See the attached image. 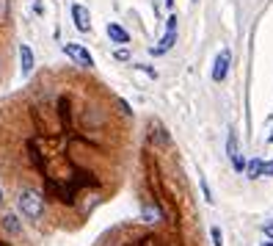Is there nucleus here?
Masks as SVG:
<instances>
[{"label":"nucleus","mask_w":273,"mask_h":246,"mask_svg":"<svg viewBox=\"0 0 273 246\" xmlns=\"http://www.w3.org/2000/svg\"><path fill=\"white\" fill-rule=\"evenodd\" d=\"M11 22V0H0V25Z\"/></svg>","instance_id":"9b49d317"},{"label":"nucleus","mask_w":273,"mask_h":246,"mask_svg":"<svg viewBox=\"0 0 273 246\" xmlns=\"http://www.w3.org/2000/svg\"><path fill=\"white\" fill-rule=\"evenodd\" d=\"M174 42H177V17L171 14V17H168V30H166V36L157 42V47L149 50V53H152V55H163V53H168V50L174 47Z\"/></svg>","instance_id":"39448f33"},{"label":"nucleus","mask_w":273,"mask_h":246,"mask_svg":"<svg viewBox=\"0 0 273 246\" xmlns=\"http://www.w3.org/2000/svg\"><path fill=\"white\" fill-rule=\"evenodd\" d=\"M116 58H119V61H130V50H127V47L116 50Z\"/></svg>","instance_id":"4468645a"},{"label":"nucleus","mask_w":273,"mask_h":246,"mask_svg":"<svg viewBox=\"0 0 273 246\" xmlns=\"http://www.w3.org/2000/svg\"><path fill=\"white\" fill-rule=\"evenodd\" d=\"M262 163L265 161H260V158H254V161L246 166V172H249V177H262Z\"/></svg>","instance_id":"f8f14e48"},{"label":"nucleus","mask_w":273,"mask_h":246,"mask_svg":"<svg viewBox=\"0 0 273 246\" xmlns=\"http://www.w3.org/2000/svg\"><path fill=\"white\" fill-rule=\"evenodd\" d=\"M226 152H229V158H232V163H235V169H238V172H243V169H246V161L240 158V152H238V138H235V133H229V141H226Z\"/></svg>","instance_id":"6e6552de"},{"label":"nucleus","mask_w":273,"mask_h":246,"mask_svg":"<svg viewBox=\"0 0 273 246\" xmlns=\"http://www.w3.org/2000/svg\"><path fill=\"white\" fill-rule=\"evenodd\" d=\"M210 235H213V246H224V235H221V230H218V227L210 230Z\"/></svg>","instance_id":"ddd939ff"},{"label":"nucleus","mask_w":273,"mask_h":246,"mask_svg":"<svg viewBox=\"0 0 273 246\" xmlns=\"http://www.w3.org/2000/svg\"><path fill=\"white\" fill-rule=\"evenodd\" d=\"M97 246H185L177 238L168 235H157L149 230H136V227H125V230H113Z\"/></svg>","instance_id":"7ed1b4c3"},{"label":"nucleus","mask_w":273,"mask_h":246,"mask_svg":"<svg viewBox=\"0 0 273 246\" xmlns=\"http://www.w3.org/2000/svg\"><path fill=\"white\" fill-rule=\"evenodd\" d=\"M262 246H273V238H268V241H265V244H262Z\"/></svg>","instance_id":"f3484780"},{"label":"nucleus","mask_w":273,"mask_h":246,"mask_svg":"<svg viewBox=\"0 0 273 246\" xmlns=\"http://www.w3.org/2000/svg\"><path fill=\"white\" fill-rule=\"evenodd\" d=\"M262 233H265V235H268V238H273V222H268V224H265V227H262Z\"/></svg>","instance_id":"dca6fc26"},{"label":"nucleus","mask_w":273,"mask_h":246,"mask_svg":"<svg viewBox=\"0 0 273 246\" xmlns=\"http://www.w3.org/2000/svg\"><path fill=\"white\" fill-rule=\"evenodd\" d=\"M72 19H75V28L77 30H91V14H89V8L86 6H80V3H75L72 6Z\"/></svg>","instance_id":"0eeeda50"},{"label":"nucleus","mask_w":273,"mask_h":246,"mask_svg":"<svg viewBox=\"0 0 273 246\" xmlns=\"http://www.w3.org/2000/svg\"><path fill=\"white\" fill-rule=\"evenodd\" d=\"M122 130L113 111L58 72L0 102V183L42 235L75 233L116 188Z\"/></svg>","instance_id":"f257e3e1"},{"label":"nucleus","mask_w":273,"mask_h":246,"mask_svg":"<svg viewBox=\"0 0 273 246\" xmlns=\"http://www.w3.org/2000/svg\"><path fill=\"white\" fill-rule=\"evenodd\" d=\"M108 36H111V42H116V44H127V42H130V33H127L122 25H116V22H108Z\"/></svg>","instance_id":"1a4fd4ad"},{"label":"nucleus","mask_w":273,"mask_h":246,"mask_svg":"<svg viewBox=\"0 0 273 246\" xmlns=\"http://www.w3.org/2000/svg\"><path fill=\"white\" fill-rule=\"evenodd\" d=\"M0 69H3V61H0Z\"/></svg>","instance_id":"6ab92c4d"},{"label":"nucleus","mask_w":273,"mask_h":246,"mask_svg":"<svg viewBox=\"0 0 273 246\" xmlns=\"http://www.w3.org/2000/svg\"><path fill=\"white\" fill-rule=\"evenodd\" d=\"M8 194L0 183V246H36L22 224V216L6 205Z\"/></svg>","instance_id":"f03ea898"},{"label":"nucleus","mask_w":273,"mask_h":246,"mask_svg":"<svg viewBox=\"0 0 273 246\" xmlns=\"http://www.w3.org/2000/svg\"><path fill=\"white\" fill-rule=\"evenodd\" d=\"M64 53L69 55L72 61H75L77 66H83V69H91L94 66V58H91V53L83 47V44H75V42H66L64 44Z\"/></svg>","instance_id":"20e7f679"},{"label":"nucleus","mask_w":273,"mask_h":246,"mask_svg":"<svg viewBox=\"0 0 273 246\" xmlns=\"http://www.w3.org/2000/svg\"><path fill=\"white\" fill-rule=\"evenodd\" d=\"M229 64H232V50H221L218 58H215V64H213V80H215V83H221V80L226 78Z\"/></svg>","instance_id":"423d86ee"},{"label":"nucleus","mask_w":273,"mask_h":246,"mask_svg":"<svg viewBox=\"0 0 273 246\" xmlns=\"http://www.w3.org/2000/svg\"><path fill=\"white\" fill-rule=\"evenodd\" d=\"M19 66H22V75H28L33 69V50L28 44H19Z\"/></svg>","instance_id":"9d476101"},{"label":"nucleus","mask_w":273,"mask_h":246,"mask_svg":"<svg viewBox=\"0 0 273 246\" xmlns=\"http://www.w3.org/2000/svg\"><path fill=\"white\" fill-rule=\"evenodd\" d=\"M262 177H273V163H262Z\"/></svg>","instance_id":"2eb2a0df"},{"label":"nucleus","mask_w":273,"mask_h":246,"mask_svg":"<svg viewBox=\"0 0 273 246\" xmlns=\"http://www.w3.org/2000/svg\"><path fill=\"white\" fill-rule=\"evenodd\" d=\"M268 141H271V144H273V136H271V138H268Z\"/></svg>","instance_id":"a211bd4d"}]
</instances>
